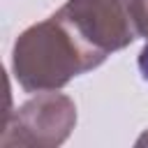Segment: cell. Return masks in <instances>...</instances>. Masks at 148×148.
I'll use <instances>...</instances> for the list:
<instances>
[{
  "label": "cell",
  "instance_id": "obj_1",
  "mask_svg": "<svg viewBox=\"0 0 148 148\" xmlns=\"http://www.w3.org/2000/svg\"><path fill=\"white\" fill-rule=\"evenodd\" d=\"M102 62L58 14L30 25L16 39L12 58L14 76L25 92L58 90L72 76L95 69Z\"/></svg>",
  "mask_w": 148,
  "mask_h": 148
},
{
  "label": "cell",
  "instance_id": "obj_4",
  "mask_svg": "<svg viewBox=\"0 0 148 148\" xmlns=\"http://www.w3.org/2000/svg\"><path fill=\"white\" fill-rule=\"evenodd\" d=\"M136 143H139V146H146V143H148V132H146V134H143V136H141Z\"/></svg>",
  "mask_w": 148,
  "mask_h": 148
},
{
  "label": "cell",
  "instance_id": "obj_2",
  "mask_svg": "<svg viewBox=\"0 0 148 148\" xmlns=\"http://www.w3.org/2000/svg\"><path fill=\"white\" fill-rule=\"evenodd\" d=\"M76 123V106L69 97L46 92L25 102L7 118L2 146H58Z\"/></svg>",
  "mask_w": 148,
  "mask_h": 148
},
{
  "label": "cell",
  "instance_id": "obj_3",
  "mask_svg": "<svg viewBox=\"0 0 148 148\" xmlns=\"http://www.w3.org/2000/svg\"><path fill=\"white\" fill-rule=\"evenodd\" d=\"M139 72H141L143 81L148 83V42L143 44V49H141V53H139Z\"/></svg>",
  "mask_w": 148,
  "mask_h": 148
}]
</instances>
